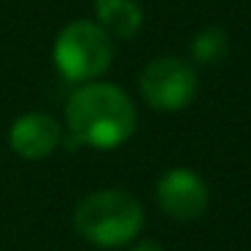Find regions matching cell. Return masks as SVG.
I'll return each instance as SVG.
<instances>
[{
  "label": "cell",
  "instance_id": "1",
  "mask_svg": "<svg viewBox=\"0 0 251 251\" xmlns=\"http://www.w3.org/2000/svg\"><path fill=\"white\" fill-rule=\"evenodd\" d=\"M68 130L92 149H116L135 132L138 114L130 95L116 84L87 81L71 95L65 108Z\"/></svg>",
  "mask_w": 251,
  "mask_h": 251
},
{
  "label": "cell",
  "instance_id": "2",
  "mask_svg": "<svg viewBox=\"0 0 251 251\" xmlns=\"http://www.w3.org/2000/svg\"><path fill=\"white\" fill-rule=\"evenodd\" d=\"M143 205L125 189H98L76 205L73 224L87 243L100 249L125 246L141 232Z\"/></svg>",
  "mask_w": 251,
  "mask_h": 251
},
{
  "label": "cell",
  "instance_id": "3",
  "mask_svg": "<svg viewBox=\"0 0 251 251\" xmlns=\"http://www.w3.org/2000/svg\"><path fill=\"white\" fill-rule=\"evenodd\" d=\"M54 65L68 81L87 84L108 71L114 62V38L89 19H76L60 30L54 41Z\"/></svg>",
  "mask_w": 251,
  "mask_h": 251
},
{
  "label": "cell",
  "instance_id": "4",
  "mask_svg": "<svg viewBox=\"0 0 251 251\" xmlns=\"http://www.w3.org/2000/svg\"><path fill=\"white\" fill-rule=\"evenodd\" d=\"M141 95L157 111H181L197 95V71L178 57H157L141 73Z\"/></svg>",
  "mask_w": 251,
  "mask_h": 251
},
{
  "label": "cell",
  "instance_id": "5",
  "mask_svg": "<svg viewBox=\"0 0 251 251\" xmlns=\"http://www.w3.org/2000/svg\"><path fill=\"white\" fill-rule=\"evenodd\" d=\"M157 202L170 219L192 222L208 208V186L202 176L189 168H170L157 181Z\"/></svg>",
  "mask_w": 251,
  "mask_h": 251
},
{
  "label": "cell",
  "instance_id": "6",
  "mask_svg": "<svg viewBox=\"0 0 251 251\" xmlns=\"http://www.w3.org/2000/svg\"><path fill=\"white\" fill-rule=\"evenodd\" d=\"M62 141V127L54 116L49 114H25L8 130V143L11 149L27 162H38L54 154V149Z\"/></svg>",
  "mask_w": 251,
  "mask_h": 251
},
{
  "label": "cell",
  "instance_id": "7",
  "mask_svg": "<svg viewBox=\"0 0 251 251\" xmlns=\"http://www.w3.org/2000/svg\"><path fill=\"white\" fill-rule=\"evenodd\" d=\"M95 17L111 38H132L143 22V11L135 0H95Z\"/></svg>",
  "mask_w": 251,
  "mask_h": 251
},
{
  "label": "cell",
  "instance_id": "8",
  "mask_svg": "<svg viewBox=\"0 0 251 251\" xmlns=\"http://www.w3.org/2000/svg\"><path fill=\"white\" fill-rule=\"evenodd\" d=\"M227 49H229L227 33L219 27H205L192 41V60L200 62V65H216L219 60L227 57Z\"/></svg>",
  "mask_w": 251,
  "mask_h": 251
},
{
  "label": "cell",
  "instance_id": "9",
  "mask_svg": "<svg viewBox=\"0 0 251 251\" xmlns=\"http://www.w3.org/2000/svg\"><path fill=\"white\" fill-rule=\"evenodd\" d=\"M130 251H162V246L154 243V240H143V243H135Z\"/></svg>",
  "mask_w": 251,
  "mask_h": 251
}]
</instances>
